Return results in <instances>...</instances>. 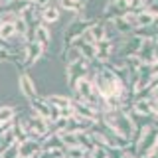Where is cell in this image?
Instances as JSON below:
<instances>
[{
    "mask_svg": "<svg viewBox=\"0 0 158 158\" xmlns=\"http://www.w3.org/2000/svg\"><path fill=\"white\" fill-rule=\"evenodd\" d=\"M156 16H152L150 12H146V10H140V12H136V28H150L156 24Z\"/></svg>",
    "mask_w": 158,
    "mask_h": 158,
    "instance_id": "15",
    "label": "cell"
},
{
    "mask_svg": "<svg viewBox=\"0 0 158 158\" xmlns=\"http://www.w3.org/2000/svg\"><path fill=\"white\" fill-rule=\"evenodd\" d=\"M71 97L79 103H85L89 107H95L99 111L101 107V95L97 93L95 89V83H93L91 77H81L79 81L75 83V87L71 89Z\"/></svg>",
    "mask_w": 158,
    "mask_h": 158,
    "instance_id": "1",
    "label": "cell"
},
{
    "mask_svg": "<svg viewBox=\"0 0 158 158\" xmlns=\"http://www.w3.org/2000/svg\"><path fill=\"white\" fill-rule=\"evenodd\" d=\"M158 61V44L154 42V63Z\"/></svg>",
    "mask_w": 158,
    "mask_h": 158,
    "instance_id": "19",
    "label": "cell"
},
{
    "mask_svg": "<svg viewBox=\"0 0 158 158\" xmlns=\"http://www.w3.org/2000/svg\"><path fill=\"white\" fill-rule=\"evenodd\" d=\"M34 4H36L38 8H46L49 4H53V0H34Z\"/></svg>",
    "mask_w": 158,
    "mask_h": 158,
    "instance_id": "18",
    "label": "cell"
},
{
    "mask_svg": "<svg viewBox=\"0 0 158 158\" xmlns=\"http://www.w3.org/2000/svg\"><path fill=\"white\" fill-rule=\"evenodd\" d=\"M57 6H59V10H67V12H73V14H81V12H85L87 0H57Z\"/></svg>",
    "mask_w": 158,
    "mask_h": 158,
    "instance_id": "13",
    "label": "cell"
},
{
    "mask_svg": "<svg viewBox=\"0 0 158 158\" xmlns=\"http://www.w3.org/2000/svg\"><path fill=\"white\" fill-rule=\"evenodd\" d=\"M0 158H20V142H12L0 152Z\"/></svg>",
    "mask_w": 158,
    "mask_h": 158,
    "instance_id": "16",
    "label": "cell"
},
{
    "mask_svg": "<svg viewBox=\"0 0 158 158\" xmlns=\"http://www.w3.org/2000/svg\"><path fill=\"white\" fill-rule=\"evenodd\" d=\"M136 56L142 63H154V40H144Z\"/></svg>",
    "mask_w": 158,
    "mask_h": 158,
    "instance_id": "12",
    "label": "cell"
},
{
    "mask_svg": "<svg viewBox=\"0 0 158 158\" xmlns=\"http://www.w3.org/2000/svg\"><path fill=\"white\" fill-rule=\"evenodd\" d=\"M128 12V0H107L105 8H103V16L105 20L123 16V14Z\"/></svg>",
    "mask_w": 158,
    "mask_h": 158,
    "instance_id": "8",
    "label": "cell"
},
{
    "mask_svg": "<svg viewBox=\"0 0 158 158\" xmlns=\"http://www.w3.org/2000/svg\"><path fill=\"white\" fill-rule=\"evenodd\" d=\"M18 115V109L12 107V105H2L0 107V127L4 125H12L14 118Z\"/></svg>",
    "mask_w": 158,
    "mask_h": 158,
    "instance_id": "14",
    "label": "cell"
},
{
    "mask_svg": "<svg viewBox=\"0 0 158 158\" xmlns=\"http://www.w3.org/2000/svg\"><path fill=\"white\" fill-rule=\"evenodd\" d=\"M46 53V49H44L40 44H36V42H28L26 46H24V57H22V71H26V69H30V67H34L36 63L40 61V57Z\"/></svg>",
    "mask_w": 158,
    "mask_h": 158,
    "instance_id": "4",
    "label": "cell"
},
{
    "mask_svg": "<svg viewBox=\"0 0 158 158\" xmlns=\"http://www.w3.org/2000/svg\"><path fill=\"white\" fill-rule=\"evenodd\" d=\"M73 115H79V117L87 118V121H91V123H99L101 113H99L95 107H89L85 103H79V101L73 99Z\"/></svg>",
    "mask_w": 158,
    "mask_h": 158,
    "instance_id": "9",
    "label": "cell"
},
{
    "mask_svg": "<svg viewBox=\"0 0 158 158\" xmlns=\"http://www.w3.org/2000/svg\"><path fill=\"white\" fill-rule=\"evenodd\" d=\"M42 152V142L26 138L24 142H20V158H38Z\"/></svg>",
    "mask_w": 158,
    "mask_h": 158,
    "instance_id": "10",
    "label": "cell"
},
{
    "mask_svg": "<svg viewBox=\"0 0 158 158\" xmlns=\"http://www.w3.org/2000/svg\"><path fill=\"white\" fill-rule=\"evenodd\" d=\"M18 89H20V95H24L28 101L40 97L38 89H36V85H34V79L30 77L26 71H20V75H18Z\"/></svg>",
    "mask_w": 158,
    "mask_h": 158,
    "instance_id": "7",
    "label": "cell"
},
{
    "mask_svg": "<svg viewBox=\"0 0 158 158\" xmlns=\"http://www.w3.org/2000/svg\"><path fill=\"white\" fill-rule=\"evenodd\" d=\"M28 107L32 109V111L36 113V115L42 117L44 121H48L49 125H52V123H56L57 118L61 117L57 109H53V107H52V105H49V103L46 101V97H36V99H32Z\"/></svg>",
    "mask_w": 158,
    "mask_h": 158,
    "instance_id": "2",
    "label": "cell"
},
{
    "mask_svg": "<svg viewBox=\"0 0 158 158\" xmlns=\"http://www.w3.org/2000/svg\"><path fill=\"white\" fill-rule=\"evenodd\" d=\"M89 69H91V63L85 61V59H79L77 63H71V65H65V79H67V85L69 89L75 87V83L81 77H87Z\"/></svg>",
    "mask_w": 158,
    "mask_h": 158,
    "instance_id": "3",
    "label": "cell"
},
{
    "mask_svg": "<svg viewBox=\"0 0 158 158\" xmlns=\"http://www.w3.org/2000/svg\"><path fill=\"white\" fill-rule=\"evenodd\" d=\"M144 10H146V12H150L152 16H156V18H158V0H150V2L146 4V8H144Z\"/></svg>",
    "mask_w": 158,
    "mask_h": 158,
    "instance_id": "17",
    "label": "cell"
},
{
    "mask_svg": "<svg viewBox=\"0 0 158 158\" xmlns=\"http://www.w3.org/2000/svg\"><path fill=\"white\" fill-rule=\"evenodd\" d=\"M115 56H117L115 44L107 42V40H103V42H97V44H95V61H97V63L105 65V63H109Z\"/></svg>",
    "mask_w": 158,
    "mask_h": 158,
    "instance_id": "6",
    "label": "cell"
},
{
    "mask_svg": "<svg viewBox=\"0 0 158 158\" xmlns=\"http://www.w3.org/2000/svg\"><path fill=\"white\" fill-rule=\"evenodd\" d=\"M26 40H28V42H36L44 49H48L49 44H52V32H49V26H46V24H38L34 30L28 32Z\"/></svg>",
    "mask_w": 158,
    "mask_h": 158,
    "instance_id": "5",
    "label": "cell"
},
{
    "mask_svg": "<svg viewBox=\"0 0 158 158\" xmlns=\"http://www.w3.org/2000/svg\"><path fill=\"white\" fill-rule=\"evenodd\" d=\"M154 42H156V44H158V36H156V38H154Z\"/></svg>",
    "mask_w": 158,
    "mask_h": 158,
    "instance_id": "22",
    "label": "cell"
},
{
    "mask_svg": "<svg viewBox=\"0 0 158 158\" xmlns=\"http://www.w3.org/2000/svg\"><path fill=\"white\" fill-rule=\"evenodd\" d=\"M22 2H28V4H34V0H22Z\"/></svg>",
    "mask_w": 158,
    "mask_h": 158,
    "instance_id": "21",
    "label": "cell"
},
{
    "mask_svg": "<svg viewBox=\"0 0 158 158\" xmlns=\"http://www.w3.org/2000/svg\"><path fill=\"white\" fill-rule=\"evenodd\" d=\"M40 20H42V24H46V26L57 22L59 20V6L57 4H49L46 8H40Z\"/></svg>",
    "mask_w": 158,
    "mask_h": 158,
    "instance_id": "11",
    "label": "cell"
},
{
    "mask_svg": "<svg viewBox=\"0 0 158 158\" xmlns=\"http://www.w3.org/2000/svg\"><path fill=\"white\" fill-rule=\"evenodd\" d=\"M10 127H12V125H4V127H0V135H2V132H4V131H8V128H10Z\"/></svg>",
    "mask_w": 158,
    "mask_h": 158,
    "instance_id": "20",
    "label": "cell"
}]
</instances>
